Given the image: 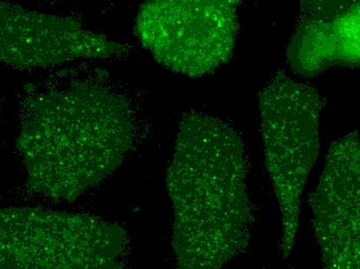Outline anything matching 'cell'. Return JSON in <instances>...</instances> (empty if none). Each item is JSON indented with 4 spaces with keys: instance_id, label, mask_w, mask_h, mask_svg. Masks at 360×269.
<instances>
[{
    "instance_id": "6da1fadb",
    "label": "cell",
    "mask_w": 360,
    "mask_h": 269,
    "mask_svg": "<svg viewBox=\"0 0 360 269\" xmlns=\"http://www.w3.org/2000/svg\"><path fill=\"white\" fill-rule=\"evenodd\" d=\"M134 138L129 98L105 81L80 79L28 89L16 146L28 189L72 202L122 165Z\"/></svg>"
},
{
    "instance_id": "7a4b0ae2",
    "label": "cell",
    "mask_w": 360,
    "mask_h": 269,
    "mask_svg": "<svg viewBox=\"0 0 360 269\" xmlns=\"http://www.w3.org/2000/svg\"><path fill=\"white\" fill-rule=\"evenodd\" d=\"M247 174L245 146L232 126L203 113L182 118L166 175L179 268H221L247 250Z\"/></svg>"
},
{
    "instance_id": "3957f363",
    "label": "cell",
    "mask_w": 360,
    "mask_h": 269,
    "mask_svg": "<svg viewBox=\"0 0 360 269\" xmlns=\"http://www.w3.org/2000/svg\"><path fill=\"white\" fill-rule=\"evenodd\" d=\"M129 244L122 226L98 216L0 207V269L122 268Z\"/></svg>"
},
{
    "instance_id": "277c9868",
    "label": "cell",
    "mask_w": 360,
    "mask_h": 269,
    "mask_svg": "<svg viewBox=\"0 0 360 269\" xmlns=\"http://www.w3.org/2000/svg\"><path fill=\"white\" fill-rule=\"evenodd\" d=\"M259 108L265 162L280 206L281 253L287 258L300 228L302 192L319 155L323 100L317 89L280 72L259 95Z\"/></svg>"
},
{
    "instance_id": "5b68a950",
    "label": "cell",
    "mask_w": 360,
    "mask_h": 269,
    "mask_svg": "<svg viewBox=\"0 0 360 269\" xmlns=\"http://www.w3.org/2000/svg\"><path fill=\"white\" fill-rule=\"evenodd\" d=\"M241 0H146L135 34L174 73L203 77L233 55Z\"/></svg>"
},
{
    "instance_id": "8992f818",
    "label": "cell",
    "mask_w": 360,
    "mask_h": 269,
    "mask_svg": "<svg viewBox=\"0 0 360 269\" xmlns=\"http://www.w3.org/2000/svg\"><path fill=\"white\" fill-rule=\"evenodd\" d=\"M129 46L90 29L80 20L28 10L0 0V63L45 69L81 59H120Z\"/></svg>"
},
{
    "instance_id": "52a82bcc",
    "label": "cell",
    "mask_w": 360,
    "mask_h": 269,
    "mask_svg": "<svg viewBox=\"0 0 360 269\" xmlns=\"http://www.w3.org/2000/svg\"><path fill=\"white\" fill-rule=\"evenodd\" d=\"M359 157V133L337 140L311 197L314 231L325 268H360Z\"/></svg>"
},
{
    "instance_id": "ba28073f",
    "label": "cell",
    "mask_w": 360,
    "mask_h": 269,
    "mask_svg": "<svg viewBox=\"0 0 360 269\" xmlns=\"http://www.w3.org/2000/svg\"><path fill=\"white\" fill-rule=\"evenodd\" d=\"M360 0H300L296 28L338 27L360 21Z\"/></svg>"
},
{
    "instance_id": "9c48e42d",
    "label": "cell",
    "mask_w": 360,
    "mask_h": 269,
    "mask_svg": "<svg viewBox=\"0 0 360 269\" xmlns=\"http://www.w3.org/2000/svg\"><path fill=\"white\" fill-rule=\"evenodd\" d=\"M48 1H49V0H48Z\"/></svg>"
}]
</instances>
